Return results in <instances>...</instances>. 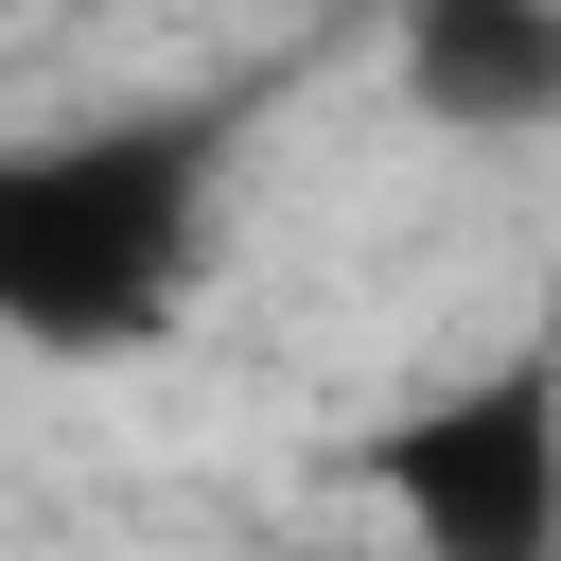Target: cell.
<instances>
[{
    "mask_svg": "<svg viewBox=\"0 0 561 561\" xmlns=\"http://www.w3.org/2000/svg\"><path fill=\"white\" fill-rule=\"evenodd\" d=\"M210 193H228V105H140L0 158V333L53 368L175 333L210 280Z\"/></svg>",
    "mask_w": 561,
    "mask_h": 561,
    "instance_id": "6da1fadb",
    "label": "cell"
},
{
    "mask_svg": "<svg viewBox=\"0 0 561 561\" xmlns=\"http://www.w3.org/2000/svg\"><path fill=\"white\" fill-rule=\"evenodd\" d=\"M386 508L421 561H561V333L456 368L438 403L386 421Z\"/></svg>",
    "mask_w": 561,
    "mask_h": 561,
    "instance_id": "7a4b0ae2",
    "label": "cell"
},
{
    "mask_svg": "<svg viewBox=\"0 0 561 561\" xmlns=\"http://www.w3.org/2000/svg\"><path fill=\"white\" fill-rule=\"evenodd\" d=\"M386 53H403V105L438 140H543L561 123V0H403Z\"/></svg>",
    "mask_w": 561,
    "mask_h": 561,
    "instance_id": "3957f363",
    "label": "cell"
}]
</instances>
